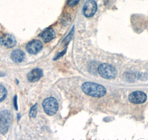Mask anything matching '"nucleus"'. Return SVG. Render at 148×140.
Returning a JSON list of instances; mask_svg holds the SVG:
<instances>
[{"instance_id": "39448f33", "label": "nucleus", "mask_w": 148, "mask_h": 140, "mask_svg": "<svg viewBox=\"0 0 148 140\" xmlns=\"http://www.w3.org/2000/svg\"><path fill=\"white\" fill-rule=\"evenodd\" d=\"M97 10V4L93 0H88L83 7V13L86 17H92Z\"/></svg>"}, {"instance_id": "f257e3e1", "label": "nucleus", "mask_w": 148, "mask_h": 140, "mask_svg": "<svg viewBox=\"0 0 148 140\" xmlns=\"http://www.w3.org/2000/svg\"><path fill=\"white\" fill-rule=\"evenodd\" d=\"M82 89L86 94L93 97H103L106 94V88L103 86L92 82H87L83 84Z\"/></svg>"}, {"instance_id": "6e6552de", "label": "nucleus", "mask_w": 148, "mask_h": 140, "mask_svg": "<svg viewBox=\"0 0 148 140\" xmlns=\"http://www.w3.org/2000/svg\"><path fill=\"white\" fill-rule=\"evenodd\" d=\"M42 47H43V45H42V42L40 41L34 40L27 43V46H26V50H27V52L34 55V54H36L40 52L42 50Z\"/></svg>"}, {"instance_id": "423d86ee", "label": "nucleus", "mask_w": 148, "mask_h": 140, "mask_svg": "<svg viewBox=\"0 0 148 140\" xmlns=\"http://www.w3.org/2000/svg\"><path fill=\"white\" fill-rule=\"evenodd\" d=\"M147 100V95L146 94L144 93L143 92H132L129 95V100L132 103L134 104H141L143 103L146 101Z\"/></svg>"}, {"instance_id": "ddd939ff", "label": "nucleus", "mask_w": 148, "mask_h": 140, "mask_svg": "<svg viewBox=\"0 0 148 140\" xmlns=\"http://www.w3.org/2000/svg\"><path fill=\"white\" fill-rule=\"evenodd\" d=\"M36 113H37V105L36 104L35 105H34V106L31 108V109H30V117H36Z\"/></svg>"}, {"instance_id": "1a4fd4ad", "label": "nucleus", "mask_w": 148, "mask_h": 140, "mask_svg": "<svg viewBox=\"0 0 148 140\" xmlns=\"http://www.w3.org/2000/svg\"><path fill=\"white\" fill-rule=\"evenodd\" d=\"M43 76V72L41 69H34L27 75V80L30 82L38 81Z\"/></svg>"}, {"instance_id": "7ed1b4c3", "label": "nucleus", "mask_w": 148, "mask_h": 140, "mask_svg": "<svg viewBox=\"0 0 148 140\" xmlns=\"http://www.w3.org/2000/svg\"><path fill=\"white\" fill-rule=\"evenodd\" d=\"M99 73L105 79H113L117 75V71L113 66L108 63H102L98 68Z\"/></svg>"}, {"instance_id": "f03ea898", "label": "nucleus", "mask_w": 148, "mask_h": 140, "mask_svg": "<svg viewBox=\"0 0 148 140\" xmlns=\"http://www.w3.org/2000/svg\"><path fill=\"white\" fill-rule=\"evenodd\" d=\"M12 122V115L9 111H2L0 113V133L5 134Z\"/></svg>"}, {"instance_id": "dca6fc26", "label": "nucleus", "mask_w": 148, "mask_h": 140, "mask_svg": "<svg viewBox=\"0 0 148 140\" xmlns=\"http://www.w3.org/2000/svg\"><path fill=\"white\" fill-rule=\"evenodd\" d=\"M4 75H5V74L2 73V72H0V77H1V76H4Z\"/></svg>"}, {"instance_id": "0eeeda50", "label": "nucleus", "mask_w": 148, "mask_h": 140, "mask_svg": "<svg viewBox=\"0 0 148 140\" xmlns=\"http://www.w3.org/2000/svg\"><path fill=\"white\" fill-rule=\"evenodd\" d=\"M0 44L8 48H12L16 44V40L14 35L10 34H5L0 37Z\"/></svg>"}, {"instance_id": "f8f14e48", "label": "nucleus", "mask_w": 148, "mask_h": 140, "mask_svg": "<svg viewBox=\"0 0 148 140\" xmlns=\"http://www.w3.org/2000/svg\"><path fill=\"white\" fill-rule=\"evenodd\" d=\"M7 96V90L4 86L0 85V102L3 101Z\"/></svg>"}, {"instance_id": "2eb2a0df", "label": "nucleus", "mask_w": 148, "mask_h": 140, "mask_svg": "<svg viewBox=\"0 0 148 140\" xmlns=\"http://www.w3.org/2000/svg\"><path fill=\"white\" fill-rule=\"evenodd\" d=\"M16 98L17 97L16 96H15L14 97V106H15V109H17V105H16Z\"/></svg>"}, {"instance_id": "9d476101", "label": "nucleus", "mask_w": 148, "mask_h": 140, "mask_svg": "<svg viewBox=\"0 0 148 140\" xmlns=\"http://www.w3.org/2000/svg\"><path fill=\"white\" fill-rule=\"evenodd\" d=\"M55 32H54V30L53 29L47 28L42 32V33H41L40 36L45 42H49L52 41L55 38Z\"/></svg>"}, {"instance_id": "9b49d317", "label": "nucleus", "mask_w": 148, "mask_h": 140, "mask_svg": "<svg viewBox=\"0 0 148 140\" xmlns=\"http://www.w3.org/2000/svg\"><path fill=\"white\" fill-rule=\"evenodd\" d=\"M10 58L13 61L16 62V63H20L25 58V53L20 50H14L10 55Z\"/></svg>"}, {"instance_id": "20e7f679", "label": "nucleus", "mask_w": 148, "mask_h": 140, "mask_svg": "<svg viewBox=\"0 0 148 140\" xmlns=\"http://www.w3.org/2000/svg\"><path fill=\"white\" fill-rule=\"evenodd\" d=\"M42 106L45 112L49 116H53L56 114L59 109V104L57 101L53 97H48L45 99L42 103Z\"/></svg>"}, {"instance_id": "4468645a", "label": "nucleus", "mask_w": 148, "mask_h": 140, "mask_svg": "<svg viewBox=\"0 0 148 140\" xmlns=\"http://www.w3.org/2000/svg\"><path fill=\"white\" fill-rule=\"evenodd\" d=\"M79 2V0H67V5H69L70 7H73L77 5Z\"/></svg>"}]
</instances>
